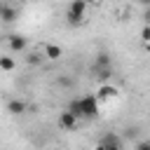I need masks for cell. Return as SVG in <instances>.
I'll return each instance as SVG.
<instances>
[{
	"label": "cell",
	"instance_id": "11",
	"mask_svg": "<svg viewBox=\"0 0 150 150\" xmlns=\"http://www.w3.org/2000/svg\"><path fill=\"white\" fill-rule=\"evenodd\" d=\"M0 19H2L5 23L16 21V9H14V7H9V5H2V9H0Z\"/></svg>",
	"mask_w": 150,
	"mask_h": 150
},
{
	"label": "cell",
	"instance_id": "14",
	"mask_svg": "<svg viewBox=\"0 0 150 150\" xmlns=\"http://www.w3.org/2000/svg\"><path fill=\"white\" fill-rule=\"evenodd\" d=\"M68 108H70V110H73V112H75L77 117H82V110H80V98H75V101H70V105H68Z\"/></svg>",
	"mask_w": 150,
	"mask_h": 150
},
{
	"label": "cell",
	"instance_id": "15",
	"mask_svg": "<svg viewBox=\"0 0 150 150\" xmlns=\"http://www.w3.org/2000/svg\"><path fill=\"white\" fill-rule=\"evenodd\" d=\"M134 148H136V150H150V138H145V141H138V143H134Z\"/></svg>",
	"mask_w": 150,
	"mask_h": 150
},
{
	"label": "cell",
	"instance_id": "5",
	"mask_svg": "<svg viewBox=\"0 0 150 150\" xmlns=\"http://www.w3.org/2000/svg\"><path fill=\"white\" fill-rule=\"evenodd\" d=\"M7 47H9L12 52H26L28 40H26L23 35H9V38H7Z\"/></svg>",
	"mask_w": 150,
	"mask_h": 150
},
{
	"label": "cell",
	"instance_id": "18",
	"mask_svg": "<svg viewBox=\"0 0 150 150\" xmlns=\"http://www.w3.org/2000/svg\"><path fill=\"white\" fill-rule=\"evenodd\" d=\"M143 19H145V23H150V5L145 7V14H143Z\"/></svg>",
	"mask_w": 150,
	"mask_h": 150
},
{
	"label": "cell",
	"instance_id": "22",
	"mask_svg": "<svg viewBox=\"0 0 150 150\" xmlns=\"http://www.w3.org/2000/svg\"><path fill=\"white\" fill-rule=\"evenodd\" d=\"M148 108H150V105H148Z\"/></svg>",
	"mask_w": 150,
	"mask_h": 150
},
{
	"label": "cell",
	"instance_id": "4",
	"mask_svg": "<svg viewBox=\"0 0 150 150\" xmlns=\"http://www.w3.org/2000/svg\"><path fill=\"white\" fill-rule=\"evenodd\" d=\"M77 120H80V117H77V115H75V112H73V110L68 108V110H63V112L59 115L56 124H59L61 129H66V131H73V129L77 127Z\"/></svg>",
	"mask_w": 150,
	"mask_h": 150
},
{
	"label": "cell",
	"instance_id": "12",
	"mask_svg": "<svg viewBox=\"0 0 150 150\" xmlns=\"http://www.w3.org/2000/svg\"><path fill=\"white\" fill-rule=\"evenodd\" d=\"M42 59H47V56H45V52H42V54L33 52V54H28V56H26V61H28L30 66H40V63H42Z\"/></svg>",
	"mask_w": 150,
	"mask_h": 150
},
{
	"label": "cell",
	"instance_id": "19",
	"mask_svg": "<svg viewBox=\"0 0 150 150\" xmlns=\"http://www.w3.org/2000/svg\"><path fill=\"white\" fill-rule=\"evenodd\" d=\"M143 47H145V52H150V40H148V42H143Z\"/></svg>",
	"mask_w": 150,
	"mask_h": 150
},
{
	"label": "cell",
	"instance_id": "9",
	"mask_svg": "<svg viewBox=\"0 0 150 150\" xmlns=\"http://www.w3.org/2000/svg\"><path fill=\"white\" fill-rule=\"evenodd\" d=\"M42 52H45V56H47L49 61H59V59L63 56V49H61L59 45H45Z\"/></svg>",
	"mask_w": 150,
	"mask_h": 150
},
{
	"label": "cell",
	"instance_id": "16",
	"mask_svg": "<svg viewBox=\"0 0 150 150\" xmlns=\"http://www.w3.org/2000/svg\"><path fill=\"white\" fill-rule=\"evenodd\" d=\"M141 40H143V42L150 40V23H145V26L141 28Z\"/></svg>",
	"mask_w": 150,
	"mask_h": 150
},
{
	"label": "cell",
	"instance_id": "8",
	"mask_svg": "<svg viewBox=\"0 0 150 150\" xmlns=\"http://www.w3.org/2000/svg\"><path fill=\"white\" fill-rule=\"evenodd\" d=\"M26 101H21V98H12L9 103H7V112H12V115H23L26 112Z\"/></svg>",
	"mask_w": 150,
	"mask_h": 150
},
{
	"label": "cell",
	"instance_id": "6",
	"mask_svg": "<svg viewBox=\"0 0 150 150\" xmlns=\"http://www.w3.org/2000/svg\"><path fill=\"white\" fill-rule=\"evenodd\" d=\"M117 94H120V91H117V87H112V84L103 82V84L98 87V94H96V96H98L101 101H110V98H117Z\"/></svg>",
	"mask_w": 150,
	"mask_h": 150
},
{
	"label": "cell",
	"instance_id": "1",
	"mask_svg": "<svg viewBox=\"0 0 150 150\" xmlns=\"http://www.w3.org/2000/svg\"><path fill=\"white\" fill-rule=\"evenodd\" d=\"M84 12H87V2L84 0H70L68 12H66V21L70 26H80L84 21Z\"/></svg>",
	"mask_w": 150,
	"mask_h": 150
},
{
	"label": "cell",
	"instance_id": "20",
	"mask_svg": "<svg viewBox=\"0 0 150 150\" xmlns=\"http://www.w3.org/2000/svg\"><path fill=\"white\" fill-rule=\"evenodd\" d=\"M84 2H87V5H96L98 0H84Z\"/></svg>",
	"mask_w": 150,
	"mask_h": 150
},
{
	"label": "cell",
	"instance_id": "17",
	"mask_svg": "<svg viewBox=\"0 0 150 150\" xmlns=\"http://www.w3.org/2000/svg\"><path fill=\"white\" fill-rule=\"evenodd\" d=\"M56 84H61V87H70V84H73V80H70V77H66V75H61V77L56 80Z\"/></svg>",
	"mask_w": 150,
	"mask_h": 150
},
{
	"label": "cell",
	"instance_id": "2",
	"mask_svg": "<svg viewBox=\"0 0 150 150\" xmlns=\"http://www.w3.org/2000/svg\"><path fill=\"white\" fill-rule=\"evenodd\" d=\"M98 96H82L80 98V110H82V117L84 120H94L96 115H98Z\"/></svg>",
	"mask_w": 150,
	"mask_h": 150
},
{
	"label": "cell",
	"instance_id": "3",
	"mask_svg": "<svg viewBox=\"0 0 150 150\" xmlns=\"http://www.w3.org/2000/svg\"><path fill=\"white\" fill-rule=\"evenodd\" d=\"M96 148H101V150H122V148H124V141H122L117 134H105V136L96 143Z\"/></svg>",
	"mask_w": 150,
	"mask_h": 150
},
{
	"label": "cell",
	"instance_id": "10",
	"mask_svg": "<svg viewBox=\"0 0 150 150\" xmlns=\"http://www.w3.org/2000/svg\"><path fill=\"white\" fill-rule=\"evenodd\" d=\"M91 73H94V77L103 84V82H108V80L112 77V66H108V68H94Z\"/></svg>",
	"mask_w": 150,
	"mask_h": 150
},
{
	"label": "cell",
	"instance_id": "13",
	"mask_svg": "<svg viewBox=\"0 0 150 150\" xmlns=\"http://www.w3.org/2000/svg\"><path fill=\"white\" fill-rule=\"evenodd\" d=\"M0 68H2L5 73L14 70V59H12V56H0Z\"/></svg>",
	"mask_w": 150,
	"mask_h": 150
},
{
	"label": "cell",
	"instance_id": "7",
	"mask_svg": "<svg viewBox=\"0 0 150 150\" xmlns=\"http://www.w3.org/2000/svg\"><path fill=\"white\" fill-rule=\"evenodd\" d=\"M108 66H112V59H110V54H108V52H98V54L94 56L91 70H94V68H108Z\"/></svg>",
	"mask_w": 150,
	"mask_h": 150
},
{
	"label": "cell",
	"instance_id": "21",
	"mask_svg": "<svg viewBox=\"0 0 150 150\" xmlns=\"http://www.w3.org/2000/svg\"><path fill=\"white\" fill-rule=\"evenodd\" d=\"M138 2H141V5H150V0H138Z\"/></svg>",
	"mask_w": 150,
	"mask_h": 150
}]
</instances>
